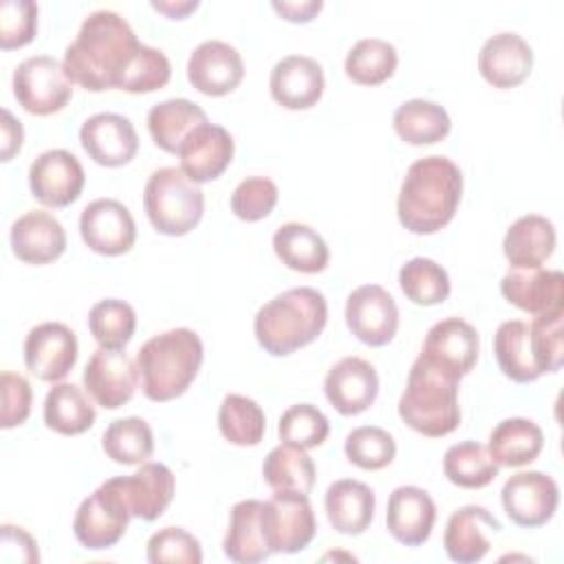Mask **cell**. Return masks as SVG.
Wrapping results in <instances>:
<instances>
[{
	"mask_svg": "<svg viewBox=\"0 0 564 564\" xmlns=\"http://www.w3.org/2000/svg\"><path fill=\"white\" fill-rule=\"evenodd\" d=\"M13 97L35 117L59 112L73 97V82L64 64L51 55H33L13 70Z\"/></svg>",
	"mask_w": 564,
	"mask_h": 564,
	"instance_id": "obj_8",
	"label": "cell"
},
{
	"mask_svg": "<svg viewBox=\"0 0 564 564\" xmlns=\"http://www.w3.org/2000/svg\"><path fill=\"white\" fill-rule=\"evenodd\" d=\"M379 392V377L370 361L361 357H344L324 379V394L328 403L344 416L366 412Z\"/></svg>",
	"mask_w": 564,
	"mask_h": 564,
	"instance_id": "obj_20",
	"label": "cell"
},
{
	"mask_svg": "<svg viewBox=\"0 0 564 564\" xmlns=\"http://www.w3.org/2000/svg\"><path fill=\"white\" fill-rule=\"evenodd\" d=\"M143 207L159 234L185 236L200 223L205 196L178 167H159L145 183Z\"/></svg>",
	"mask_w": 564,
	"mask_h": 564,
	"instance_id": "obj_6",
	"label": "cell"
},
{
	"mask_svg": "<svg viewBox=\"0 0 564 564\" xmlns=\"http://www.w3.org/2000/svg\"><path fill=\"white\" fill-rule=\"evenodd\" d=\"M544 447L542 427L522 416L500 421L489 434V454L498 467H524L533 463Z\"/></svg>",
	"mask_w": 564,
	"mask_h": 564,
	"instance_id": "obj_31",
	"label": "cell"
},
{
	"mask_svg": "<svg viewBox=\"0 0 564 564\" xmlns=\"http://www.w3.org/2000/svg\"><path fill=\"white\" fill-rule=\"evenodd\" d=\"M104 454L119 465H143L154 452V434L148 421L126 416L112 421L101 436Z\"/></svg>",
	"mask_w": 564,
	"mask_h": 564,
	"instance_id": "obj_39",
	"label": "cell"
},
{
	"mask_svg": "<svg viewBox=\"0 0 564 564\" xmlns=\"http://www.w3.org/2000/svg\"><path fill=\"white\" fill-rule=\"evenodd\" d=\"M346 458L366 471H377L388 467L397 456V443L390 432L377 425H361L348 432L344 441Z\"/></svg>",
	"mask_w": 564,
	"mask_h": 564,
	"instance_id": "obj_44",
	"label": "cell"
},
{
	"mask_svg": "<svg viewBox=\"0 0 564 564\" xmlns=\"http://www.w3.org/2000/svg\"><path fill=\"white\" fill-rule=\"evenodd\" d=\"M326 319V297L313 286H297L260 306L253 319V333L264 352L286 357L315 341Z\"/></svg>",
	"mask_w": 564,
	"mask_h": 564,
	"instance_id": "obj_3",
	"label": "cell"
},
{
	"mask_svg": "<svg viewBox=\"0 0 564 564\" xmlns=\"http://www.w3.org/2000/svg\"><path fill=\"white\" fill-rule=\"evenodd\" d=\"M0 392H2L0 427L11 430L22 425L31 414V403H33L31 383L22 375L4 370L0 375Z\"/></svg>",
	"mask_w": 564,
	"mask_h": 564,
	"instance_id": "obj_51",
	"label": "cell"
},
{
	"mask_svg": "<svg viewBox=\"0 0 564 564\" xmlns=\"http://www.w3.org/2000/svg\"><path fill=\"white\" fill-rule=\"evenodd\" d=\"M330 432V423L324 412L311 403H295L286 408L278 421V436L282 443H291L304 449L319 447Z\"/></svg>",
	"mask_w": 564,
	"mask_h": 564,
	"instance_id": "obj_46",
	"label": "cell"
},
{
	"mask_svg": "<svg viewBox=\"0 0 564 564\" xmlns=\"http://www.w3.org/2000/svg\"><path fill=\"white\" fill-rule=\"evenodd\" d=\"M245 77V62L240 53L220 40L200 42L187 59L189 84L207 95L223 97L240 86Z\"/></svg>",
	"mask_w": 564,
	"mask_h": 564,
	"instance_id": "obj_18",
	"label": "cell"
},
{
	"mask_svg": "<svg viewBox=\"0 0 564 564\" xmlns=\"http://www.w3.org/2000/svg\"><path fill=\"white\" fill-rule=\"evenodd\" d=\"M278 185L267 176H247L240 181L231 194V212L245 223H256L267 218L278 205Z\"/></svg>",
	"mask_w": 564,
	"mask_h": 564,
	"instance_id": "obj_47",
	"label": "cell"
},
{
	"mask_svg": "<svg viewBox=\"0 0 564 564\" xmlns=\"http://www.w3.org/2000/svg\"><path fill=\"white\" fill-rule=\"evenodd\" d=\"M37 31V4L31 0H2L0 4V48L26 46Z\"/></svg>",
	"mask_w": 564,
	"mask_h": 564,
	"instance_id": "obj_50",
	"label": "cell"
},
{
	"mask_svg": "<svg viewBox=\"0 0 564 564\" xmlns=\"http://www.w3.org/2000/svg\"><path fill=\"white\" fill-rule=\"evenodd\" d=\"M148 562H178V564H200L203 549L200 542L181 527H165L150 535L148 540Z\"/></svg>",
	"mask_w": 564,
	"mask_h": 564,
	"instance_id": "obj_49",
	"label": "cell"
},
{
	"mask_svg": "<svg viewBox=\"0 0 564 564\" xmlns=\"http://www.w3.org/2000/svg\"><path fill=\"white\" fill-rule=\"evenodd\" d=\"M458 383L460 379L416 357L399 399L401 421L430 438L452 434L460 423Z\"/></svg>",
	"mask_w": 564,
	"mask_h": 564,
	"instance_id": "obj_5",
	"label": "cell"
},
{
	"mask_svg": "<svg viewBox=\"0 0 564 564\" xmlns=\"http://www.w3.org/2000/svg\"><path fill=\"white\" fill-rule=\"evenodd\" d=\"M86 174L79 159L62 148L42 152L29 167V187L46 207H68L84 189Z\"/></svg>",
	"mask_w": 564,
	"mask_h": 564,
	"instance_id": "obj_12",
	"label": "cell"
},
{
	"mask_svg": "<svg viewBox=\"0 0 564 564\" xmlns=\"http://www.w3.org/2000/svg\"><path fill=\"white\" fill-rule=\"evenodd\" d=\"M560 505V487L544 471H518L502 487V507L524 529L546 524Z\"/></svg>",
	"mask_w": 564,
	"mask_h": 564,
	"instance_id": "obj_15",
	"label": "cell"
},
{
	"mask_svg": "<svg viewBox=\"0 0 564 564\" xmlns=\"http://www.w3.org/2000/svg\"><path fill=\"white\" fill-rule=\"evenodd\" d=\"M207 121L205 110L189 99H167L152 106L148 112V130L152 141L156 148L170 154H176L185 137Z\"/></svg>",
	"mask_w": 564,
	"mask_h": 564,
	"instance_id": "obj_33",
	"label": "cell"
},
{
	"mask_svg": "<svg viewBox=\"0 0 564 564\" xmlns=\"http://www.w3.org/2000/svg\"><path fill=\"white\" fill-rule=\"evenodd\" d=\"M170 77H172V66L167 55L154 46L141 44L119 90H126L132 95L154 93L163 88L170 82Z\"/></svg>",
	"mask_w": 564,
	"mask_h": 564,
	"instance_id": "obj_48",
	"label": "cell"
},
{
	"mask_svg": "<svg viewBox=\"0 0 564 564\" xmlns=\"http://www.w3.org/2000/svg\"><path fill=\"white\" fill-rule=\"evenodd\" d=\"M322 64L306 55H286L271 68V97L286 110H308L324 95Z\"/></svg>",
	"mask_w": 564,
	"mask_h": 564,
	"instance_id": "obj_22",
	"label": "cell"
},
{
	"mask_svg": "<svg viewBox=\"0 0 564 564\" xmlns=\"http://www.w3.org/2000/svg\"><path fill=\"white\" fill-rule=\"evenodd\" d=\"M273 251L286 269L297 273H319L330 260L326 240L302 223L280 225L273 234Z\"/></svg>",
	"mask_w": 564,
	"mask_h": 564,
	"instance_id": "obj_32",
	"label": "cell"
},
{
	"mask_svg": "<svg viewBox=\"0 0 564 564\" xmlns=\"http://www.w3.org/2000/svg\"><path fill=\"white\" fill-rule=\"evenodd\" d=\"M196 7H198L196 0H178V2H174V0H163V2H152V9L165 13V15L172 18V20H183V18L189 15Z\"/></svg>",
	"mask_w": 564,
	"mask_h": 564,
	"instance_id": "obj_55",
	"label": "cell"
},
{
	"mask_svg": "<svg viewBox=\"0 0 564 564\" xmlns=\"http://www.w3.org/2000/svg\"><path fill=\"white\" fill-rule=\"evenodd\" d=\"M529 341L540 375L557 372L564 364V308L535 315L529 324Z\"/></svg>",
	"mask_w": 564,
	"mask_h": 564,
	"instance_id": "obj_45",
	"label": "cell"
},
{
	"mask_svg": "<svg viewBox=\"0 0 564 564\" xmlns=\"http://www.w3.org/2000/svg\"><path fill=\"white\" fill-rule=\"evenodd\" d=\"M273 11L286 20V22H293V24H306L311 22L324 7L322 0H273L271 2Z\"/></svg>",
	"mask_w": 564,
	"mask_h": 564,
	"instance_id": "obj_53",
	"label": "cell"
},
{
	"mask_svg": "<svg viewBox=\"0 0 564 564\" xmlns=\"http://www.w3.org/2000/svg\"><path fill=\"white\" fill-rule=\"evenodd\" d=\"M178 170L196 185L218 178L234 159V139L218 123H200L178 148Z\"/></svg>",
	"mask_w": 564,
	"mask_h": 564,
	"instance_id": "obj_19",
	"label": "cell"
},
{
	"mask_svg": "<svg viewBox=\"0 0 564 564\" xmlns=\"http://www.w3.org/2000/svg\"><path fill=\"white\" fill-rule=\"evenodd\" d=\"M117 485L134 518L152 522L170 507L176 489L174 474L163 463H143L130 476H117Z\"/></svg>",
	"mask_w": 564,
	"mask_h": 564,
	"instance_id": "obj_27",
	"label": "cell"
},
{
	"mask_svg": "<svg viewBox=\"0 0 564 564\" xmlns=\"http://www.w3.org/2000/svg\"><path fill=\"white\" fill-rule=\"evenodd\" d=\"M500 520L480 505H465L456 509L445 524L443 546L452 562H480L491 549V533H500Z\"/></svg>",
	"mask_w": 564,
	"mask_h": 564,
	"instance_id": "obj_21",
	"label": "cell"
},
{
	"mask_svg": "<svg viewBox=\"0 0 564 564\" xmlns=\"http://www.w3.org/2000/svg\"><path fill=\"white\" fill-rule=\"evenodd\" d=\"M0 546L2 553L7 551H18V562H37L40 553H37V544L31 538V533H26L22 527H13V524H2L0 527Z\"/></svg>",
	"mask_w": 564,
	"mask_h": 564,
	"instance_id": "obj_52",
	"label": "cell"
},
{
	"mask_svg": "<svg viewBox=\"0 0 564 564\" xmlns=\"http://www.w3.org/2000/svg\"><path fill=\"white\" fill-rule=\"evenodd\" d=\"M397 64L394 44L381 37H364L348 51L344 70L359 86H379L394 75Z\"/></svg>",
	"mask_w": 564,
	"mask_h": 564,
	"instance_id": "obj_40",
	"label": "cell"
},
{
	"mask_svg": "<svg viewBox=\"0 0 564 564\" xmlns=\"http://www.w3.org/2000/svg\"><path fill=\"white\" fill-rule=\"evenodd\" d=\"M394 132L401 141L410 145H432L443 141L449 130L452 121L443 106L427 101V99H410L403 101L392 117Z\"/></svg>",
	"mask_w": 564,
	"mask_h": 564,
	"instance_id": "obj_36",
	"label": "cell"
},
{
	"mask_svg": "<svg viewBox=\"0 0 564 564\" xmlns=\"http://www.w3.org/2000/svg\"><path fill=\"white\" fill-rule=\"evenodd\" d=\"M264 502L240 500L229 511V527L223 540V553L238 564H256L267 560L273 551L264 533Z\"/></svg>",
	"mask_w": 564,
	"mask_h": 564,
	"instance_id": "obj_28",
	"label": "cell"
},
{
	"mask_svg": "<svg viewBox=\"0 0 564 564\" xmlns=\"http://www.w3.org/2000/svg\"><path fill=\"white\" fill-rule=\"evenodd\" d=\"M375 491L352 478L335 480L324 496L326 518L341 535H361L375 518Z\"/></svg>",
	"mask_w": 564,
	"mask_h": 564,
	"instance_id": "obj_29",
	"label": "cell"
},
{
	"mask_svg": "<svg viewBox=\"0 0 564 564\" xmlns=\"http://www.w3.org/2000/svg\"><path fill=\"white\" fill-rule=\"evenodd\" d=\"M22 141H24L22 123L7 108H2V123H0V156H2V161H11L13 154L20 152Z\"/></svg>",
	"mask_w": 564,
	"mask_h": 564,
	"instance_id": "obj_54",
	"label": "cell"
},
{
	"mask_svg": "<svg viewBox=\"0 0 564 564\" xmlns=\"http://www.w3.org/2000/svg\"><path fill=\"white\" fill-rule=\"evenodd\" d=\"M203 364V341L192 328H172L150 337L137 352L143 394L154 403L172 401L192 386Z\"/></svg>",
	"mask_w": 564,
	"mask_h": 564,
	"instance_id": "obj_4",
	"label": "cell"
},
{
	"mask_svg": "<svg viewBox=\"0 0 564 564\" xmlns=\"http://www.w3.org/2000/svg\"><path fill=\"white\" fill-rule=\"evenodd\" d=\"M84 152L104 167L128 165L139 152V137L132 121L117 112H97L79 128Z\"/></svg>",
	"mask_w": 564,
	"mask_h": 564,
	"instance_id": "obj_17",
	"label": "cell"
},
{
	"mask_svg": "<svg viewBox=\"0 0 564 564\" xmlns=\"http://www.w3.org/2000/svg\"><path fill=\"white\" fill-rule=\"evenodd\" d=\"M218 430L231 445L253 447L264 436L267 419L253 399L245 394H227L218 408Z\"/></svg>",
	"mask_w": 564,
	"mask_h": 564,
	"instance_id": "obj_41",
	"label": "cell"
},
{
	"mask_svg": "<svg viewBox=\"0 0 564 564\" xmlns=\"http://www.w3.org/2000/svg\"><path fill=\"white\" fill-rule=\"evenodd\" d=\"M403 295L419 306H434L447 300L452 284L447 271L432 258H412L399 271Z\"/></svg>",
	"mask_w": 564,
	"mask_h": 564,
	"instance_id": "obj_42",
	"label": "cell"
},
{
	"mask_svg": "<svg viewBox=\"0 0 564 564\" xmlns=\"http://www.w3.org/2000/svg\"><path fill=\"white\" fill-rule=\"evenodd\" d=\"M478 352V330L460 317H445L427 330L419 357L441 368L443 372L463 379L476 366Z\"/></svg>",
	"mask_w": 564,
	"mask_h": 564,
	"instance_id": "obj_13",
	"label": "cell"
},
{
	"mask_svg": "<svg viewBox=\"0 0 564 564\" xmlns=\"http://www.w3.org/2000/svg\"><path fill=\"white\" fill-rule=\"evenodd\" d=\"M77 361V335L62 322H42L24 339V366L40 381H62Z\"/></svg>",
	"mask_w": 564,
	"mask_h": 564,
	"instance_id": "obj_14",
	"label": "cell"
},
{
	"mask_svg": "<svg viewBox=\"0 0 564 564\" xmlns=\"http://www.w3.org/2000/svg\"><path fill=\"white\" fill-rule=\"evenodd\" d=\"M502 297L524 313L564 308V275L555 269H509L500 280Z\"/></svg>",
	"mask_w": 564,
	"mask_h": 564,
	"instance_id": "obj_24",
	"label": "cell"
},
{
	"mask_svg": "<svg viewBox=\"0 0 564 564\" xmlns=\"http://www.w3.org/2000/svg\"><path fill=\"white\" fill-rule=\"evenodd\" d=\"M533 68V48L529 42L513 33L502 31L485 40L478 53V70L494 88L520 86Z\"/></svg>",
	"mask_w": 564,
	"mask_h": 564,
	"instance_id": "obj_23",
	"label": "cell"
},
{
	"mask_svg": "<svg viewBox=\"0 0 564 564\" xmlns=\"http://www.w3.org/2000/svg\"><path fill=\"white\" fill-rule=\"evenodd\" d=\"M11 251L26 264H48L66 251V231L62 223L42 209L22 214L9 231Z\"/></svg>",
	"mask_w": 564,
	"mask_h": 564,
	"instance_id": "obj_26",
	"label": "cell"
},
{
	"mask_svg": "<svg viewBox=\"0 0 564 564\" xmlns=\"http://www.w3.org/2000/svg\"><path fill=\"white\" fill-rule=\"evenodd\" d=\"M79 234L99 256H123L134 247L137 225L130 209L115 198H95L82 209Z\"/></svg>",
	"mask_w": 564,
	"mask_h": 564,
	"instance_id": "obj_10",
	"label": "cell"
},
{
	"mask_svg": "<svg viewBox=\"0 0 564 564\" xmlns=\"http://www.w3.org/2000/svg\"><path fill=\"white\" fill-rule=\"evenodd\" d=\"M494 352L502 375L516 383H531L540 375L531 341H529V324L522 319L502 322L494 335Z\"/></svg>",
	"mask_w": 564,
	"mask_h": 564,
	"instance_id": "obj_37",
	"label": "cell"
},
{
	"mask_svg": "<svg viewBox=\"0 0 564 564\" xmlns=\"http://www.w3.org/2000/svg\"><path fill=\"white\" fill-rule=\"evenodd\" d=\"M95 419V405L79 386L57 383L46 392L44 423L48 430L64 436H77L90 430Z\"/></svg>",
	"mask_w": 564,
	"mask_h": 564,
	"instance_id": "obj_35",
	"label": "cell"
},
{
	"mask_svg": "<svg viewBox=\"0 0 564 564\" xmlns=\"http://www.w3.org/2000/svg\"><path fill=\"white\" fill-rule=\"evenodd\" d=\"M130 518L132 513L117 478H110L82 500L73 520V533L88 551L110 549L123 538Z\"/></svg>",
	"mask_w": 564,
	"mask_h": 564,
	"instance_id": "obj_7",
	"label": "cell"
},
{
	"mask_svg": "<svg viewBox=\"0 0 564 564\" xmlns=\"http://www.w3.org/2000/svg\"><path fill=\"white\" fill-rule=\"evenodd\" d=\"M436 505L425 489L401 485L390 494L386 527L397 542L405 546H421L432 535Z\"/></svg>",
	"mask_w": 564,
	"mask_h": 564,
	"instance_id": "obj_25",
	"label": "cell"
},
{
	"mask_svg": "<svg viewBox=\"0 0 564 564\" xmlns=\"http://www.w3.org/2000/svg\"><path fill=\"white\" fill-rule=\"evenodd\" d=\"M137 328L134 308L117 297L99 300L88 313V330L99 348L121 350L132 339Z\"/></svg>",
	"mask_w": 564,
	"mask_h": 564,
	"instance_id": "obj_43",
	"label": "cell"
},
{
	"mask_svg": "<svg viewBox=\"0 0 564 564\" xmlns=\"http://www.w3.org/2000/svg\"><path fill=\"white\" fill-rule=\"evenodd\" d=\"M463 194L460 167L441 154L414 161L397 198L399 223L416 236H430L452 223Z\"/></svg>",
	"mask_w": 564,
	"mask_h": 564,
	"instance_id": "obj_2",
	"label": "cell"
},
{
	"mask_svg": "<svg viewBox=\"0 0 564 564\" xmlns=\"http://www.w3.org/2000/svg\"><path fill=\"white\" fill-rule=\"evenodd\" d=\"M264 533L273 553L304 551L317 531L306 494H273L264 500Z\"/></svg>",
	"mask_w": 564,
	"mask_h": 564,
	"instance_id": "obj_9",
	"label": "cell"
},
{
	"mask_svg": "<svg viewBox=\"0 0 564 564\" xmlns=\"http://www.w3.org/2000/svg\"><path fill=\"white\" fill-rule=\"evenodd\" d=\"M139 48L141 42L126 18L110 9H97L82 22L62 64L73 84L101 93L121 88Z\"/></svg>",
	"mask_w": 564,
	"mask_h": 564,
	"instance_id": "obj_1",
	"label": "cell"
},
{
	"mask_svg": "<svg viewBox=\"0 0 564 564\" xmlns=\"http://www.w3.org/2000/svg\"><path fill=\"white\" fill-rule=\"evenodd\" d=\"M264 482L273 494H311L315 485V463L304 447L282 443L262 463Z\"/></svg>",
	"mask_w": 564,
	"mask_h": 564,
	"instance_id": "obj_34",
	"label": "cell"
},
{
	"mask_svg": "<svg viewBox=\"0 0 564 564\" xmlns=\"http://www.w3.org/2000/svg\"><path fill=\"white\" fill-rule=\"evenodd\" d=\"M555 242L553 223L540 214H527L507 229L502 251L511 269H535L553 256Z\"/></svg>",
	"mask_w": 564,
	"mask_h": 564,
	"instance_id": "obj_30",
	"label": "cell"
},
{
	"mask_svg": "<svg viewBox=\"0 0 564 564\" xmlns=\"http://www.w3.org/2000/svg\"><path fill=\"white\" fill-rule=\"evenodd\" d=\"M139 370L128 352L112 348H97L84 368V388L90 399L106 408L117 410L126 405L137 390Z\"/></svg>",
	"mask_w": 564,
	"mask_h": 564,
	"instance_id": "obj_16",
	"label": "cell"
},
{
	"mask_svg": "<svg viewBox=\"0 0 564 564\" xmlns=\"http://www.w3.org/2000/svg\"><path fill=\"white\" fill-rule=\"evenodd\" d=\"M445 478L463 489H482L498 476V465L489 449L476 441H460L443 456Z\"/></svg>",
	"mask_w": 564,
	"mask_h": 564,
	"instance_id": "obj_38",
	"label": "cell"
},
{
	"mask_svg": "<svg viewBox=\"0 0 564 564\" xmlns=\"http://www.w3.org/2000/svg\"><path fill=\"white\" fill-rule=\"evenodd\" d=\"M346 324L361 344L370 348H381L390 344L397 335V302L379 284L357 286L346 300Z\"/></svg>",
	"mask_w": 564,
	"mask_h": 564,
	"instance_id": "obj_11",
	"label": "cell"
}]
</instances>
